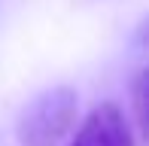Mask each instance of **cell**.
Segmentation results:
<instances>
[{
  "mask_svg": "<svg viewBox=\"0 0 149 146\" xmlns=\"http://www.w3.org/2000/svg\"><path fill=\"white\" fill-rule=\"evenodd\" d=\"M79 95L70 85H52L24 104L15 122V137L22 146H58L76 128Z\"/></svg>",
  "mask_w": 149,
  "mask_h": 146,
  "instance_id": "1",
  "label": "cell"
},
{
  "mask_svg": "<svg viewBox=\"0 0 149 146\" xmlns=\"http://www.w3.org/2000/svg\"><path fill=\"white\" fill-rule=\"evenodd\" d=\"M67 146H137V140L125 110L113 101H104L82 119Z\"/></svg>",
  "mask_w": 149,
  "mask_h": 146,
  "instance_id": "2",
  "label": "cell"
},
{
  "mask_svg": "<svg viewBox=\"0 0 149 146\" xmlns=\"http://www.w3.org/2000/svg\"><path fill=\"white\" fill-rule=\"evenodd\" d=\"M131 97H134V125L140 134H146V70H137L131 85Z\"/></svg>",
  "mask_w": 149,
  "mask_h": 146,
  "instance_id": "3",
  "label": "cell"
}]
</instances>
